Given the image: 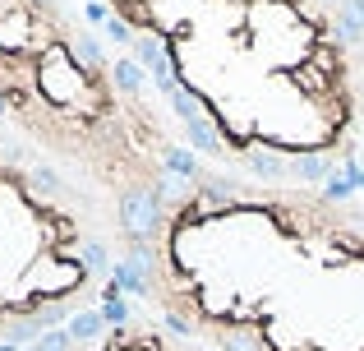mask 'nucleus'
Segmentation results:
<instances>
[{"label":"nucleus","mask_w":364,"mask_h":351,"mask_svg":"<svg viewBox=\"0 0 364 351\" xmlns=\"http://www.w3.org/2000/svg\"><path fill=\"white\" fill-rule=\"evenodd\" d=\"M37 88H42V98L55 102V107H79L83 88H97V83L79 70L70 42H51L37 56Z\"/></svg>","instance_id":"nucleus-1"},{"label":"nucleus","mask_w":364,"mask_h":351,"mask_svg":"<svg viewBox=\"0 0 364 351\" xmlns=\"http://www.w3.org/2000/svg\"><path fill=\"white\" fill-rule=\"evenodd\" d=\"M116 213L129 241H152V231L161 226V199L152 189H124L116 199Z\"/></svg>","instance_id":"nucleus-2"},{"label":"nucleus","mask_w":364,"mask_h":351,"mask_svg":"<svg viewBox=\"0 0 364 351\" xmlns=\"http://www.w3.org/2000/svg\"><path fill=\"white\" fill-rule=\"evenodd\" d=\"M42 273H28V291H42L46 300H60L65 291L74 287V282H83V263L79 259H70V263H55V259H46V263H37Z\"/></svg>","instance_id":"nucleus-3"},{"label":"nucleus","mask_w":364,"mask_h":351,"mask_svg":"<svg viewBox=\"0 0 364 351\" xmlns=\"http://www.w3.org/2000/svg\"><path fill=\"white\" fill-rule=\"evenodd\" d=\"M152 263H139V259H120L116 268H111V282H120L124 296H148L152 291Z\"/></svg>","instance_id":"nucleus-4"},{"label":"nucleus","mask_w":364,"mask_h":351,"mask_svg":"<svg viewBox=\"0 0 364 351\" xmlns=\"http://www.w3.org/2000/svg\"><path fill=\"white\" fill-rule=\"evenodd\" d=\"M286 176H291V180H304V185H323V180L332 176V157L328 153H300V157H291Z\"/></svg>","instance_id":"nucleus-5"},{"label":"nucleus","mask_w":364,"mask_h":351,"mask_svg":"<svg viewBox=\"0 0 364 351\" xmlns=\"http://www.w3.org/2000/svg\"><path fill=\"white\" fill-rule=\"evenodd\" d=\"M291 79H295V88H304L309 98H328L332 83H337V74L323 70V65H314V61H304V65H295V70H291Z\"/></svg>","instance_id":"nucleus-6"},{"label":"nucleus","mask_w":364,"mask_h":351,"mask_svg":"<svg viewBox=\"0 0 364 351\" xmlns=\"http://www.w3.org/2000/svg\"><path fill=\"white\" fill-rule=\"evenodd\" d=\"M70 46H74V61H79V70L88 74V79H97V74L107 70V51H102V42L92 33H79Z\"/></svg>","instance_id":"nucleus-7"},{"label":"nucleus","mask_w":364,"mask_h":351,"mask_svg":"<svg viewBox=\"0 0 364 351\" xmlns=\"http://www.w3.org/2000/svg\"><path fill=\"white\" fill-rule=\"evenodd\" d=\"M161 172L180 180H203V162H198L194 148H161Z\"/></svg>","instance_id":"nucleus-8"},{"label":"nucleus","mask_w":364,"mask_h":351,"mask_svg":"<svg viewBox=\"0 0 364 351\" xmlns=\"http://www.w3.org/2000/svg\"><path fill=\"white\" fill-rule=\"evenodd\" d=\"M102 319H107V328L129 324V296H124L120 282H107V287H102Z\"/></svg>","instance_id":"nucleus-9"},{"label":"nucleus","mask_w":364,"mask_h":351,"mask_svg":"<svg viewBox=\"0 0 364 351\" xmlns=\"http://www.w3.org/2000/svg\"><path fill=\"white\" fill-rule=\"evenodd\" d=\"M245 167L254 176H263V180H277V176H286L291 157H282L277 148H254V153H245Z\"/></svg>","instance_id":"nucleus-10"},{"label":"nucleus","mask_w":364,"mask_h":351,"mask_svg":"<svg viewBox=\"0 0 364 351\" xmlns=\"http://www.w3.org/2000/svg\"><path fill=\"white\" fill-rule=\"evenodd\" d=\"M65 328H70L74 342H97L107 333V319H102V310H74V319Z\"/></svg>","instance_id":"nucleus-11"},{"label":"nucleus","mask_w":364,"mask_h":351,"mask_svg":"<svg viewBox=\"0 0 364 351\" xmlns=\"http://www.w3.org/2000/svg\"><path fill=\"white\" fill-rule=\"evenodd\" d=\"M364 37V0H346L337 9V42H360Z\"/></svg>","instance_id":"nucleus-12"},{"label":"nucleus","mask_w":364,"mask_h":351,"mask_svg":"<svg viewBox=\"0 0 364 351\" xmlns=\"http://www.w3.org/2000/svg\"><path fill=\"white\" fill-rule=\"evenodd\" d=\"M143 74H148V70H143L134 56H129V61H116V65H111V83H116V93H124V98H139Z\"/></svg>","instance_id":"nucleus-13"},{"label":"nucleus","mask_w":364,"mask_h":351,"mask_svg":"<svg viewBox=\"0 0 364 351\" xmlns=\"http://www.w3.org/2000/svg\"><path fill=\"white\" fill-rule=\"evenodd\" d=\"M185 139H189V148H194V153H222V139L213 135V125H208L203 116L185 120Z\"/></svg>","instance_id":"nucleus-14"},{"label":"nucleus","mask_w":364,"mask_h":351,"mask_svg":"<svg viewBox=\"0 0 364 351\" xmlns=\"http://www.w3.org/2000/svg\"><path fill=\"white\" fill-rule=\"evenodd\" d=\"M74 259L83 263L88 273H111L116 263H111V254H107V245L102 241H79V250H74Z\"/></svg>","instance_id":"nucleus-15"},{"label":"nucleus","mask_w":364,"mask_h":351,"mask_svg":"<svg viewBox=\"0 0 364 351\" xmlns=\"http://www.w3.org/2000/svg\"><path fill=\"white\" fill-rule=\"evenodd\" d=\"M102 33H107V42H116V46H129V51H134V42H139V28H134L124 14H111V23L102 28Z\"/></svg>","instance_id":"nucleus-16"},{"label":"nucleus","mask_w":364,"mask_h":351,"mask_svg":"<svg viewBox=\"0 0 364 351\" xmlns=\"http://www.w3.org/2000/svg\"><path fill=\"white\" fill-rule=\"evenodd\" d=\"M323 194H328L332 204H346V199L355 194V180H350V176H337V172H332L328 180H323Z\"/></svg>","instance_id":"nucleus-17"},{"label":"nucleus","mask_w":364,"mask_h":351,"mask_svg":"<svg viewBox=\"0 0 364 351\" xmlns=\"http://www.w3.org/2000/svg\"><path fill=\"white\" fill-rule=\"evenodd\" d=\"M33 347L37 351H74V337H70V328H51V333H42Z\"/></svg>","instance_id":"nucleus-18"},{"label":"nucleus","mask_w":364,"mask_h":351,"mask_svg":"<svg viewBox=\"0 0 364 351\" xmlns=\"http://www.w3.org/2000/svg\"><path fill=\"white\" fill-rule=\"evenodd\" d=\"M222 351H263V347H254V333H245V328H226Z\"/></svg>","instance_id":"nucleus-19"},{"label":"nucleus","mask_w":364,"mask_h":351,"mask_svg":"<svg viewBox=\"0 0 364 351\" xmlns=\"http://www.w3.org/2000/svg\"><path fill=\"white\" fill-rule=\"evenodd\" d=\"M28 180H33V189H46V194H60V189H65V180L55 176L51 167H33V176H28Z\"/></svg>","instance_id":"nucleus-20"},{"label":"nucleus","mask_w":364,"mask_h":351,"mask_svg":"<svg viewBox=\"0 0 364 351\" xmlns=\"http://www.w3.org/2000/svg\"><path fill=\"white\" fill-rule=\"evenodd\" d=\"M83 19H88V23H97V28H107L111 23V9L102 5V0H88V5H83Z\"/></svg>","instance_id":"nucleus-21"},{"label":"nucleus","mask_w":364,"mask_h":351,"mask_svg":"<svg viewBox=\"0 0 364 351\" xmlns=\"http://www.w3.org/2000/svg\"><path fill=\"white\" fill-rule=\"evenodd\" d=\"M341 176H350V180H355V189H364V167H360V157H346V162H341Z\"/></svg>","instance_id":"nucleus-22"},{"label":"nucleus","mask_w":364,"mask_h":351,"mask_svg":"<svg viewBox=\"0 0 364 351\" xmlns=\"http://www.w3.org/2000/svg\"><path fill=\"white\" fill-rule=\"evenodd\" d=\"M166 328L176 337H189V319H180V315H166Z\"/></svg>","instance_id":"nucleus-23"},{"label":"nucleus","mask_w":364,"mask_h":351,"mask_svg":"<svg viewBox=\"0 0 364 351\" xmlns=\"http://www.w3.org/2000/svg\"><path fill=\"white\" fill-rule=\"evenodd\" d=\"M0 351H23V347H18V342H0Z\"/></svg>","instance_id":"nucleus-24"},{"label":"nucleus","mask_w":364,"mask_h":351,"mask_svg":"<svg viewBox=\"0 0 364 351\" xmlns=\"http://www.w3.org/2000/svg\"><path fill=\"white\" fill-rule=\"evenodd\" d=\"M341 5H346V0H328V9H332V14H337V9H341Z\"/></svg>","instance_id":"nucleus-25"},{"label":"nucleus","mask_w":364,"mask_h":351,"mask_svg":"<svg viewBox=\"0 0 364 351\" xmlns=\"http://www.w3.org/2000/svg\"><path fill=\"white\" fill-rule=\"evenodd\" d=\"M0 120H5V93H0Z\"/></svg>","instance_id":"nucleus-26"},{"label":"nucleus","mask_w":364,"mask_h":351,"mask_svg":"<svg viewBox=\"0 0 364 351\" xmlns=\"http://www.w3.org/2000/svg\"><path fill=\"white\" fill-rule=\"evenodd\" d=\"M33 5H46V9H51V5H55V0H33Z\"/></svg>","instance_id":"nucleus-27"},{"label":"nucleus","mask_w":364,"mask_h":351,"mask_svg":"<svg viewBox=\"0 0 364 351\" xmlns=\"http://www.w3.org/2000/svg\"><path fill=\"white\" fill-rule=\"evenodd\" d=\"M300 351H314V347H300Z\"/></svg>","instance_id":"nucleus-28"}]
</instances>
